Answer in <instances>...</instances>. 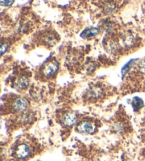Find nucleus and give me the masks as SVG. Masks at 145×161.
I'll use <instances>...</instances> for the list:
<instances>
[{"label": "nucleus", "mask_w": 145, "mask_h": 161, "mask_svg": "<svg viewBox=\"0 0 145 161\" xmlns=\"http://www.w3.org/2000/svg\"><path fill=\"white\" fill-rule=\"evenodd\" d=\"M77 121L76 114L73 112L66 113L62 116V122L63 124L67 126H71L75 124Z\"/></svg>", "instance_id": "nucleus-3"}, {"label": "nucleus", "mask_w": 145, "mask_h": 161, "mask_svg": "<svg viewBox=\"0 0 145 161\" xmlns=\"http://www.w3.org/2000/svg\"><path fill=\"white\" fill-rule=\"evenodd\" d=\"M7 48H8L7 45H6V44H2L1 46V54L2 55H3L4 53L7 51Z\"/></svg>", "instance_id": "nucleus-10"}, {"label": "nucleus", "mask_w": 145, "mask_h": 161, "mask_svg": "<svg viewBox=\"0 0 145 161\" xmlns=\"http://www.w3.org/2000/svg\"><path fill=\"white\" fill-rule=\"evenodd\" d=\"M0 3L2 5H4V6H9V5L13 3V1H1Z\"/></svg>", "instance_id": "nucleus-9"}, {"label": "nucleus", "mask_w": 145, "mask_h": 161, "mask_svg": "<svg viewBox=\"0 0 145 161\" xmlns=\"http://www.w3.org/2000/svg\"><path fill=\"white\" fill-rule=\"evenodd\" d=\"M78 130L83 134H91L94 131V128L92 126L91 123L88 121H82L78 125Z\"/></svg>", "instance_id": "nucleus-5"}, {"label": "nucleus", "mask_w": 145, "mask_h": 161, "mask_svg": "<svg viewBox=\"0 0 145 161\" xmlns=\"http://www.w3.org/2000/svg\"><path fill=\"white\" fill-rule=\"evenodd\" d=\"M132 105L135 110H138L143 106V101L140 98L135 97L132 102Z\"/></svg>", "instance_id": "nucleus-8"}, {"label": "nucleus", "mask_w": 145, "mask_h": 161, "mask_svg": "<svg viewBox=\"0 0 145 161\" xmlns=\"http://www.w3.org/2000/svg\"><path fill=\"white\" fill-rule=\"evenodd\" d=\"M28 107L27 102L24 99L19 98L16 99L13 104V109L16 112H24L26 109Z\"/></svg>", "instance_id": "nucleus-2"}, {"label": "nucleus", "mask_w": 145, "mask_h": 161, "mask_svg": "<svg viewBox=\"0 0 145 161\" xmlns=\"http://www.w3.org/2000/svg\"><path fill=\"white\" fill-rule=\"evenodd\" d=\"M29 81L26 77H21L16 80L14 86L16 90H23L26 89L29 84Z\"/></svg>", "instance_id": "nucleus-6"}, {"label": "nucleus", "mask_w": 145, "mask_h": 161, "mask_svg": "<svg viewBox=\"0 0 145 161\" xmlns=\"http://www.w3.org/2000/svg\"><path fill=\"white\" fill-rule=\"evenodd\" d=\"M30 154L29 147L26 144H21L16 150V156L20 159L28 157Z\"/></svg>", "instance_id": "nucleus-1"}, {"label": "nucleus", "mask_w": 145, "mask_h": 161, "mask_svg": "<svg viewBox=\"0 0 145 161\" xmlns=\"http://www.w3.org/2000/svg\"><path fill=\"white\" fill-rule=\"evenodd\" d=\"M58 69V64L56 62H51L44 69V75L46 77H51L56 73Z\"/></svg>", "instance_id": "nucleus-4"}, {"label": "nucleus", "mask_w": 145, "mask_h": 161, "mask_svg": "<svg viewBox=\"0 0 145 161\" xmlns=\"http://www.w3.org/2000/svg\"><path fill=\"white\" fill-rule=\"evenodd\" d=\"M99 34V29L96 28H91L87 29L80 34V36L83 38H88L95 36Z\"/></svg>", "instance_id": "nucleus-7"}]
</instances>
